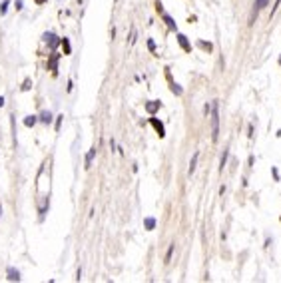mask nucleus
<instances>
[{
    "label": "nucleus",
    "mask_w": 281,
    "mask_h": 283,
    "mask_svg": "<svg viewBox=\"0 0 281 283\" xmlns=\"http://www.w3.org/2000/svg\"><path fill=\"white\" fill-rule=\"evenodd\" d=\"M60 44H62V48H64V54H70V52H72V48H70L68 38H62V40H60Z\"/></svg>",
    "instance_id": "9d476101"
},
{
    "label": "nucleus",
    "mask_w": 281,
    "mask_h": 283,
    "mask_svg": "<svg viewBox=\"0 0 281 283\" xmlns=\"http://www.w3.org/2000/svg\"><path fill=\"white\" fill-rule=\"evenodd\" d=\"M279 4H281V0H275V6H273V10H271V14H275V10H277Z\"/></svg>",
    "instance_id": "5701e85b"
},
{
    "label": "nucleus",
    "mask_w": 281,
    "mask_h": 283,
    "mask_svg": "<svg viewBox=\"0 0 281 283\" xmlns=\"http://www.w3.org/2000/svg\"><path fill=\"white\" fill-rule=\"evenodd\" d=\"M16 10H22V0H16Z\"/></svg>",
    "instance_id": "b1692460"
},
{
    "label": "nucleus",
    "mask_w": 281,
    "mask_h": 283,
    "mask_svg": "<svg viewBox=\"0 0 281 283\" xmlns=\"http://www.w3.org/2000/svg\"><path fill=\"white\" fill-rule=\"evenodd\" d=\"M56 62H58V54H52V60H50V64H48V68H50L52 72H56Z\"/></svg>",
    "instance_id": "4468645a"
},
{
    "label": "nucleus",
    "mask_w": 281,
    "mask_h": 283,
    "mask_svg": "<svg viewBox=\"0 0 281 283\" xmlns=\"http://www.w3.org/2000/svg\"><path fill=\"white\" fill-rule=\"evenodd\" d=\"M267 2L269 0H255V8H253V16H251V22L249 24H253L255 22V18H257V14H259V10H263L267 6Z\"/></svg>",
    "instance_id": "f03ea898"
},
{
    "label": "nucleus",
    "mask_w": 281,
    "mask_h": 283,
    "mask_svg": "<svg viewBox=\"0 0 281 283\" xmlns=\"http://www.w3.org/2000/svg\"><path fill=\"white\" fill-rule=\"evenodd\" d=\"M148 48H150V50H152V52L156 50V44H154V40H150V42H148Z\"/></svg>",
    "instance_id": "4be33fe9"
},
{
    "label": "nucleus",
    "mask_w": 281,
    "mask_h": 283,
    "mask_svg": "<svg viewBox=\"0 0 281 283\" xmlns=\"http://www.w3.org/2000/svg\"><path fill=\"white\" fill-rule=\"evenodd\" d=\"M177 42H180V46L183 48L186 52H190L192 50V46H190V42H187V38L183 36V34H177Z\"/></svg>",
    "instance_id": "20e7f679"
},
{
    "label": "nucleus",
    "mask_w": 281,
    "mask_h": 283,
    "mask_svg": "<svg viewBox=\"0 0 281 283\" xmlns=\"http://www.w3.org/2000/svg\"><path fill=\"white\" fill-rule=\"evenodd\" d=\"M42 2H44V0H36V4H42Z\"/></svg>",
    "instance_id": "a878e982"
},
{
    "label": "nucleus",
    "mask_w": 281,
    "mask_h": 283,
    "mask_svg": "<svg viewBox=\"0 0 281 283\" xmlns=\"http://www.w3.org/2000/svg\"><path fill=\"white\" fill-rule=\"evenodd\" d=\"M171 92H174V94H177V96H181V94H183V90H181L177 84H174V82H171Z\"/></svg>",
    "instance_id": "dca6fc26"
},
{
    "label": "nucleus",
    "mask_w": 281,
    "mask_h": 283,
    "mask_svg": "<svg viewBox=\"0 0 281 283\" xmlns=\"http://www.w3.org/2000/svg\"><path fill=\"white\" fill-rule=\"evenodd\" d=\"M44 40H46V42H50V46H52V48H56V44H58L56 36H54L52 32H46V34H44Z\"/></svg>",
    "instance_id": "39448f33"
},
{
    "label": "nucleus",
    "mask_w": 281,
    "mask_h": 283,
    "mask_svg": "<svg viewBox=\"0 0 281 283\" xmlns=\"http://www.w3.org/2000/svg\"><path fill=\"white\" fill-rule=\"evenodd\" d=\"M2 106H4V98L0 96V108H2Z\"/></svg>",
    "instance_id": "393cba45"
},
{
    "label": "nucleus",
    "mask_w": 281,
    "mask_h": 283,
    "mask_svg": "<svg viewBox=\"0 0 281 283\" xmlns=\"http://www.w3.org/2000/svg\"><path fill=\"white\" fill-rule=\"evenodd\" d=\"M146 110L150 114H156V110H160V102H148V104H146Z\"/></svg>",
    "instance_id": "0eeeda50"
},
{
    "label": "nucleus",
    "mask_w": 281,
    "mask_h": 283,
    "mask_svg": "<svg viewBox=\"0 0 281 283\" xmlns=\"http://www.w3.org/2000/svg\"><path fill=\"white\" fill-rule=\"evenodd\" d=\"M150 124H152V126L156 128V132H158V136H160V138H164V136H166L164 124H161V122H158V118H150Z\"/></svg>",
    "instance_id": "7ed1b4c3"
},
{
    "label": "nucleus",
    "mask_w": 281,
    "mask_h": 283,
    "mask_svg": "<svg viewBox=\"0 0 281 283\" xmlns=\"http://www.w3.org/2000/svg\"><path fill=\"white\" fill-rule=\"evenodd\" d=\"M199 46H202L203 50H212V44H209V42H199Z\"/></svg>",
    "instance_id": "6ab92c4d"
},
{
    "label": "nucleus",
    "mask_w": 281,
    "mask_h": 283,
    "mask_svg": "<svg viewBox=\"0 0 281 283\" xmlns=\"http://www.w3.org/2000/svg\"><path fill=\"white\" fill-rule=\"evenodd\" d=\"M174 245H176V243H171V245H170V249H167V253H166V261H170L171 253H174Z\"/></svg>",
    "instance_id": "a211bd4d"
},
{
    "label": "nucleus",
    "mask_w": 281,
    "mask_h": 283,
    "mask_svg": "<svg viewBox=\"0 0 281 283\" xmlns=\"http://www.w3.org/2000/svg\"><path fill=\"white\" fill-rule=\"evenodd\" d=\"M62 118H64V116H58V120H56V130H60V124H62Z\"/></svg>",
    "instance_id": "412c9836"
},
{
    "label": "nucleus",
    "mask_w": 281,
    "mask_h": 283,
    "mask_svg": "<svg viewBox=\"0 0 281 283\" xmlns=\"http://www.w3.org/2000/svg\"><path fill=\"white\" fill-rule=\"evenodd\" d=\"M8 279L10 281H20V273L14 271V269H8Z\"/></svg>",
    "instance_id": "9b49d317"
},
{
    "label": "nucleus",
    "mask_w": 281,
    "mask_h": 283,
    "mask_svg": "<svg viewBox=\"0 0 281 283\" xmlns=\"http://www.w3.org/2000/svg\"><path fill=\"white\" fill-rule=\"evenodd\" d=\"M227 156H229V150H225L223 156H221V167H219L221 172H223V166H225V162H227Z\"/></svg>",
    "instance_id": "f3484780"
},
{
    "label": "nucleus",
    "mask_w": 281,
    "mask_h": 283,
    "mask_svg": "<svg viewBox=\"0 0 281 283\" xmlns=\"http://www.w3.org/2000/svg\"><path fill=\"white\" fill-rule=\"evenodd\" d=\"M219 138V104L213 102L212 104V140L217 142Z\"/></svg>",
    "instance_id": "f257e3e1"
},
{
    "label": "nucleus",
    "mask_w": 281,
    "mask_h": 283,
    "mask_svg": "<svg viewBox=\"0 0 281 283\" xmlns=\"http://www.w3.org/2000/svg\"><path fill=\"white\" fill-rule=\"evenodd\" d=\"M279 64H281V58H279Z\"/></svg>",
    "instance_id": "bb28decb"
},
{
    "label": "nucleus",
    "mask_w": 281,
    "mask_h": 283,
    "mask_svg": "<svg viewBox=\"0 0 281 283\" xmlns=\"http://www.w3.org/2000/svg\"><path fill=\"white\" fill-rule=\"evenodd\" d=\"M144 225H146V229H154V227H156V219H154V217H146Z\"/></svg>",
    "instance_id": "f8f14e48"
},
{
    "label": "nucleus",
    "mask_w": 281,
    "mask_h": 283,
    "mask_svg": "<svg viewBox=\"0 0 281 283\" xmlns=\"http://www.w3.org/2000/svg\"><path fill=\"white\" fill-rule=\"evenodd\" d=\"M164 20H166V22H167V26H170V28H171V30H176V22H174V18H171V16H170V14H164Z\"/></svg>",
    "instance_id": "2eb2a0df"
},
{
    "label": "nucleus",
    "mask_w": 281,
    "mask_h": 283,
    "mask_svg": "<svg viewBox=\"0 0 281 283\" xmlns=\"http://www.w3.org/2000/svg\"><path fill=\"white\" fill-rule=\"evenodd\" d=\"M40 122H42V124H50V122H52V114H50V112H42V114H40Z\"/></svg>",
    "instance_id": "6e6552de"
},
{
    "label": "nucleus",
    "mask_w": 281,
    "mask_h": 283,
    "mask_svg": "<svg viewBox=\"0 0 281 283\" xmlns=\"http://www.w3.org/2000/svg\"><path fill=\"white\" fill-rule=\"evenodd\" d=\"M6 6H8V2H2V6H0V14H6Z\"/></svg>",
    "instance_id": "aec40b11"
},
{
    "label": "nucleus",
    "mask_w": 281,
    "mask_h": 283,
    "mask_svg": "<svg viewBox=\"0 0 281 283\" xmlns=\"http://www.w3.org/2000/svg\"><path fill=\"white\" fill-rule=\"evenodd\" d=\"M197 157H199V152H196V154H193L192 162H190V170H187V172H190V176H192L193 172H196V166H197Z\"/></svg>",
    "instance_id": "423d86ee"
},
{
    "label": "nucleus",
    "mask_w": 281,
    "mask_h": 283,
    "mask_svg": "<svg viewBox=\"0 0 281 283\" xmlns=\"http://www.w3.org/2000/svg\"><path fill=\"white\" fill-rule=\"evenodd\" d=\"M96 156V148H92L90 152H88V156H86V167H90V164H92V157Z\"/></svg>",
    "instance_id": "ddd939ff"
},
{
    "label": "nucleus",
    "mask_w": 281,
    "mask_h": 283,
    "mask_svg": "<svg viewBox=\"0 0 281 283\" xmlns=\"http://www.w3.org/2000/svg\"><path fill=\"white\" fill-rule=\"evenodd\" d=\"M36 122H38V116H28V118H26L24 120V126H28V128H32V126H34V124Z\"/></svg>",
    "instance_id": "1a4fd4ad"
}]
</instances>
